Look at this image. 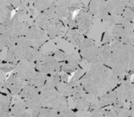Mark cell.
I'll use <instances>...</instances> for the list:
<instances>
[{
  "instance_id": "6da1fadb",
  "label": "cell",
  "mask_w": 134,
  "mask_h": 117,
  "mask_svg": "<svg viewBox=\"0 0 134 117\" xmlns=\"http://www.w3.org/2000/svg\"><path fill=\"white\" fill-rule=\"evenodd\" d=\"M99 61L125 81L126 75L134 69V47L117 40L103 44L99 47Z\"/></svg>"
},
{
  "instance_id": "7a4b0ae2",
  "label": "cell",
  "mask_w": 134,
  "mask_h": 117,
  "mask_svg": "<svg viewBox=\"0 0 134 117\" xmlns=\"http://www.w3.org/2000/svg\"><path fill=\"white\" fill-rule=\"evenodd\" d=\"M125 80L109 67L98 61L81 78L79 82L88 93L98 97L112 91Z\"/></svg>"
},
{
  "instance_id": "3957f363",
  "label": "cell",
  "mask_w": 134,
  "mask_h": 117,
  "mask_svg": "<svg viewBox=\"0 0 134 117\" xmlns=\"http://www.w3.org/2000/svg\"><path fill=\"white\" fill-rule=\"evenodd\" d=\"M39 90L43 107L52 108L58 112L69 109L67 97L62 95L55 87L44 85Z\"/></svg>"
},
{
  "instance_id": "277c9868",
  "label": "cell",
  "mask_w": 134,
  "mask_h": 117,
  "mask_svg": "<svg viewBox=\"0 0 134 117\" xmlns=\"http://www.w3.org/2000/svg\"><path fill=\"white\" fill-rule=\"evenodd\" d=\"M18 95L25 102L27 108L32 111L31 114L32 117H36L43 108L39 89L33 86L31 82H28L25 85H24Z\"/></svg>"
},
{
  "instance_id": "5b68a950",
  "label": "cell",
  "mask_w": 134,
  "mask_h": 117,
  "mask_svg": "<svg viewBox=\"0 0 134 117\" xmlns=\"http://www.w3.org/2000/svg\"><path fill=\"white\" fill-rule=\"evenodd\" d=\"M35 69L37 72L45 75L58 74L62 71V63H60L53 55L40 54L34 62Z\"/></svg>"
},
{
  "instance_id": "8992f818",
  "label": "cell",
  "mask_w": 134,
  "mask_h": 117,
  "mask_svg": "<svg viewBox=\"0 0 134 117\" xmlns=\"http://www.w3.org/2000/svg\"><path fill=\"white\" fill-rule=\"evenodd\" d=\"M79 54L82 60L92 64L99 61V47L93 40L85 37L79 46Z\"/></svg>"
},
{
  "instance_id": "52a82bcc",
  "label": "cell",
  "mask_w": 134,
  "mask_h": 117,
  "mask_svg": "<svg viewBox=\"0 0 134 117\" xmlns=\"http://www.w3.org/2000/svg\"><path fill=\"white\" fill-rule=\"evenodd\" d=\"M93 14L88 7H82L77 15L74 19V25L77 31L83 36L86 35L93 24Z\"/></svg>"
},
{
  "instance_id": "ba28073f",
  "label": "cell",
  "mask_w": 134,
  "mask_h": 117,
  "mask_svg": "<svg viewBox=\"0 0 134 117\" xmlns=\"http://www.w3.org/2000/svg\"><path fill=\"white\" fill-rule=\"evenodd\" d=\"M25 38L29 46L39 50L40 47L45 42H47L49 37L44 30L39 26L33 25L29 27L27 33L25 36Z\"/></svg>"
},
{
  "instance_id": "9c48e42d",
  "label": "cell",
  "mask_w": 134,
  "mask_h": 117,
  "mask_svg": "<svg viewBox=\"0 0 134 117\" xmlns=\"http://www.w3.org/2000/svg\"><path fill=\"white\" fill-rule=\"evenodd\" d=\"M16 73L17 75L25 82H30L35 75L36 71L35 69L34 62L29 60H21L16 65Z\"/></svg>"
},
{
  "instance_id": "30bf717a",
  "label": "cell",
  "mask_w": 134,
  "mask_h": 117,
  "mask_svg": "<svg viewBox=\"0 0 134 117\" xmlns=\"http://www.w3.org/2000/svg\"><path fill=\"white\" fill-rule=\"evenodd\" d=\"M117 97L123 103H131L134 101V84L130 81L125 80L114 90Z\"/></svg>"
},
{
  "instance_id": "8fae6325",
  "label": "cell",
  "mask_w": 134,
  "mask_h": 117,
  "mask_svg": "<svg viewBox=\"0 0 134 117\" xmlns=\"http://www.w3.org/2000/svg\"><path fill=\"white\" fill-rule=\"evenodd\" d=\"M88 10L93 14L104 22L109 16L106 0H91L88 4Z\"/></svg>"
},
{
  "instance_id": "7c38bea8",
  "label": "cell",
  "mask_w": 134,
  "mask_h": 117,
  "mask_svg": "<svg viewBox=\"0 0 134 117\" xmlns=\"http://www.w3.org/2000/svg\"><path fill=\"white\" fill-rule=\"evenodd\" d=\"M82 58L79 53H75L72 55H67L65 60L62 63V71L65 73L71 75L78 70L80 67V62Z\"/></svg>"
},
{
  "instance_id": "4fadbf2b",
  "label": "cell",
  "mask_w": 134,
  "mask_h": 117,
  "mask_svg": "<svg viewBox=\"0 0 134 117\" xmlns=\"http://www.w3.org/2000/svg\"><path fill=\"white\" fill-rule=\"evenodd\" d=\"M5 89H8L12 95H18L24 86V81L14 73L9 76L6 81H4Z\"/></svg>"
},
{
  "instance_id": "5bb4252c",
  "label": "cell",
  "mask_w": 134,
  "mask_h": 117,
  "mask_svg": "<svg viewBox=\"0 0 134 117\" xmlns=\"http://www.w3.org/2000/svg\"><path fill=\"white\" fill-rule=\"evenodd\" d=\"M71 0H55L54 1V12L56 15L62 18H70L72 13L70 11Z\"/></svg>"
},
{
  "instance_id": "9a60e30c",
  "label": "cell",
  "mask_w": 134,
  "mask_h": 117,
  "mask_svg": "<svg viewBox=\"0 0 134 117\" xmlns=\"http://www.w3.org/2000/svg\"><path fill=\"white\" fill-rule=\"evenodd\" d=\"M107 10L112 15H121L127 7V0H106Z\"/></svg>"
},
{
  "instance_id": "2e32d148",
  "label": "cell",
  "mask_w": 134,
  "mask_h": 117,
  "mask_svg": "<svg viewBox=\"0 0 134 117\" xmlns=\"http://www.w3.org/2000/svg\"><path fill=\"white\" fill-rule=\"evenodd\" d=\"M117 99H118V97H117V94L114 90L108 92V93H105L104 95L99 97L98 107L99 109H102L106 106L113 104Z\"/></svg>"
},
{
  "instance_id": "e0dca14e",
  "label": "cell",
  "mask_w": 134,
  "mask_h": 117,
  "mask_svg": "<svg viewBox=\"0 0 134 117\" xmlns=\"http://www.w3.org/2000/svg\"><path fill=\"white\" fill-rule=\"evenodd\" d=\"M65 39L67 40H69L70 43L74 44L75 46L79 47L83 40V35L77 31V29H76L75 28H72L67 32Z\"/></svg>"
},
{
  "instance_id": "ac0fdd59",
  "label": "cell",
  "mask_w": 134,
  "mask_h": 117,
  "mask_svg": "<svg viewBox=\"0 0 134 117\" xmlns=\"http://www.w3.org/2000/svg\"><path fill=\"white\" fill-rule=\"evenodd\" d=\"M26 109L27 107L25 102L21 98L16 103H14L11 106V108H10V111L14 117H21V115L26 111Z\"/></svg>"
},
{
  "instance_id": "d6986e66",
  "label": "cell",
  "mask_w": 134,
  "mask_h": 117,
  "mask_svg": "<svg viewBox=\"0 0 134 117\" xmlns=\"http://www.w3.org/2000/svg\"><path fill=\"white\" fill-rule=\"evenodd\" d=\"M47 76H48L47 75H45V74H43L40 72H36V74L35 75L33 78L29 82H31L36 88L40 89L45 85Z\"/></svg>"
},
{
  "instance_id": "ffe728a7",
  "label": "cell",
  "mask_w": 134,
  "mask_h": 117,
  "mask_svg": "<svg viewBox=\"0 0 134 117\" xmlns=\"http://www.w3.org/2000/svg\"><path fill=\"white\" fill-rule=\"evenodd\" d=\"M11 93H3L0 91V109L1 110H10V104H11Z\"/></svg>"
},
{
  "instance_id": "44dd1931",
  "label": "cell",
  "mask_w": 134,
  "mask_h": 117,
  "mask_svg": "<svg viewBox=\"0 0 134 117\" xmlns=\"http://www.w3.org/2000/svg\"><path fill=\"white\" fill-rule=\"evenodd\" d=\"M14 39L10 38L7 34H0V51H2L4 47H10L14 44Z\"/></svg>"
},
{
  "instance_id": "7402d4cb",
  "label": "cell",
  "mask_w": 134,
  "mask_h": 117,
  "mask_svg": "<svg viewBox=\"0 0 134 117\" xmlns=\"http://www.w3.org/2000/svg\"><path fill=\"white\" fill-rule=\"evenodd\" d=\"M60 82H61V78H60L59 73H58V74H51V75H49L47 76L45 85H47V86H53V87L56 88L57 86Z\"/></svg>"
},
{
  "instance_id": "603a6c76",
  "label": "cell",
  "mask_w": 134,
  "mask_h": 117,
  "mask_svg": "<svg viewBox=\"0 0 134 117\" xmlns=\"http://www.w3.org/2000/svg\"><path fill=\"white\" fill-rule=\"evenodd\" d=\"M57 115L58 111L55 110L50 108L43 107L36 117H56Z\"/></svg>"
},
{
  "instance_id": "cb8c5ba5",
  "label": "cell",
  "mask_w": 134,
  "mask_h": 117,
  "mask_svg": "<svg viewBox=\"0 0 134 117\" xmlns=\"http://www.w3.org/2000/svg\"><path fill=\"white\" fill-rule=\"evenodd\" d=\"M16 65L17 64L10 63L7 61H3L0 63V71L6 72V73H9L16 69Z\"/></svg>"
},
{
  "instance_id": "d4e9b609",
  "label": "cell",
  "mask_w": 134,
  "mask_h": 117,
  "mask_svg": "<svg viewBox=\"0 0 134 117\" xmlns=\"http://www.w3.org/2000/svg\"><path fill=\"white\" fill-rule=\"evenodd\" d=\"M53 55L57 58V60H58L60 63H62L63 61H65V58H66V57H67V54H66L64 51H62V50H61V49H58L57 51H55L54 52Z\"/></svg>"
},
{
  "instance_id": "484cf974",
  "label": "cell",
  "mask_w": 134,
  "mask_h": 117,
  "mask_svg": "<svg viewBox=\"0 0 134 117\" xmlns=\"http://www.w3.org/2000/svg\"><path fill=\"white\" fill-rule=\"evenodd\" d=\"M56 117H77L76 113L71 110V109H67L60 112H58V115Z\"/></svg>"
},
{
  "instance_id": "4316f807",
  "label": "cell",
  "mask_w": 134,
  "mask_h": 117,
  "mask_svg": "<svg viewBox=\"0 0 134 117\" xmlns=\"http://www.w3.org/2000/svg\"><path fill=\"white\" fill-rule=\"evenodd\" d=\"M10 4L14 7V8H19L23 5L28 3V0H10Z\"/></svg>"
},
{
  "instance_id": "83f0119b",
  "label": "cell",
  "mask_w": 134,
  "mask_h": 117,
  "mask_svg": "<svg viewBox=\"0 0 134 117\" xmlns=\"http://www.w3.org/2000/svg\"><path fill=\"white\" fill-rule=\"evenodd\" d=\"M89 117H104V114H103V111L101 109L100 111L92 112Z\"/></svg>"
},
{
  "instance_id": "f1b7e54d",
  "label": "cell",
  "mask_w": 134,
  "mask_h": 117,
  "mask_svg": "<svg viewBox=\"0 0 134 117\" xmlns=\"http://www.w3.org/2000/svg\"><path fill=\"white\" fill-rule=\"evenodd\" d=\"M127 3H128L127 7H129L134 12V0H127Z\"/></svg>"
},
{
  "instance_id": "f546056e",
  "label": "cell",
  "mask_w": 134,
  "mask_h": 117,
  "mask_svg": "<svg viewBox=\"0 0 134 117\" xmlns=\"http://www.w3.org/2000/svg\"><path fill=\"white\" fill-rule=\"evenodd\" d=\"M129 45H131L132 47H134V32L131 34L130 38H129Z\"/></svg>"
},
{
  "instance_id": "4dcf8cb0",
  "label": "cell",
  "mask_w": 134,
  "mask_h": 117,
  "mask_svg": "<svg viewBox=\"0 0 134 117\" xmlns=\"http://www.w3.org/2000/svg\"><path fill=\"white\" fill-rule=\"evenodd\" d=\"M21 117H32V115L31 113H29V112H28L27 111H25L21 115Z\"/></svg>"
},
{
  "instance_id": "1f68e13d",
  "label": "cell",
  "mask_w": 134,
  "mask_h": 117,
  "mask_svg": "<svg viewBox=\"0 0 134 117\" xmlns=\"http://www.w3.org/2000/svg\"><path fill=\"white\" fill-rule=\"evenodd\" d=\"M2 89H5L4 81H0V90H1Z\"/></svg>"
},
{
  "instance_id": "d6a6232c",
  "label": "cell",
  "mask_w": 134,
  "mask_h": 117,
  "mask_svg": "<svg viewBox=\"0 0 134 117\" xmlns=\"http://www.w3.org/2000/svg\"><path fill=\"white\" fill-rule=\"evenodd\" d=\"M130 82H131L132 83H133V84H134V75H133V76H131V79H130Z\"/></svg>"
},
{
  "instance_id": "836d02e7",
  "label": "cell",
  "mask_w": 134,
  "mask_h": 117,
  "mask_svg": "<svg viewBox=\"0 0 134 117\" xmlns=\"http://www.w3.org/2000/svg\"><path fill=\"white\" fill-rule=\"evenodd\" d=\"M2 62H3V60H2V58H0V63H1Z\"/></svg>"
},
{
  "instance_id": "e575fe53",
  "label": "cell",
  "mask_w": 134,
  "mask_h": 117,
  "mask_svg": "<svg viewBox=\"0 0 134 117\" xmlns=\"http://www.w3.org/2000/svg\"><path fill=\"white\" fill-rule=\"evenodd\" d=\"M9 117H14V115H12V114H10V116H9Z\"/></svg>"
},
{
  "instance_id": "d590c367",
  "label": "cell",
  "mask_w": 134,
  "mask_h": 117,
  "mask_svg": "<svg viewBox=\"0 0 134 117\" xmlns=\"http://www.w3.org/2000/svg\"><path fill=\"white\" fill-rule=\"evenodd\" d=\"M3 1H7V2H10V0H3Z\"/></svg>"
}]
</instances>
